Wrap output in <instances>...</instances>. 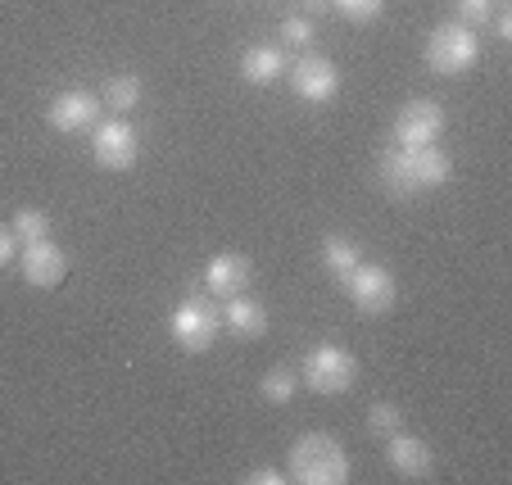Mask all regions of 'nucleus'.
I'll use <instances>...</instances> for the list:
<instances>
[{
  "label": "nucleus",
  "instance_id": "15",
  "mask_svg": "<svg viewBox=\"0 0 512 485\" xmlns=\"http://www.w3.org/2000/svg\"><path fill=\"white\" fill-rule=\"evenodd\" d=\"M281 73H286V55H281L277 46H250L241 55V78L250 82V87H268Z\"/></svg>",
  "mask_w": 512,
  "mask_h": 485
},
{
  "label": "nucleus",
  "instance_id": "13",
  "mask_svg": "<svg viewBox=\"0 0 512 485\" xmlns=\"http://www.w3.org/2000/svg\"><path fill=\"white\" fill-rule=\"evenodd\" d=\"M386 458H390V467H395L399 476H413V481L435 467V449L426 445V440H417V436H404V431H395V436H390Z\"/></svg>",
  "mask_w": 512,
  "mask_h": 485
},
{
  "label": "nucleus",
  "instance_id": "8",
  "mask_svg": "<svg viewBox=\"0 0 512 485\" xmlns=\"http://www.w3.org/2000/svg\"><path fill=\"white\" fill-rule=\"evenodd\" d=\"M445 132V109L435 100H408L395 118V146H435Z\"/></svg>",
  "mask_w": 512,
  "mask_h": 485
},
{
  "label": "nucleus",
  "instance_id": "12",
  "mask_svg": "<svg viewBox=\"0 0 512 485\" xmlns=\"http://www.w3.org/2000/svg\"><path fill=\"white\" fill-rule=\"evenodd\" d=\"M250 282H254V263L245 254H213L209 268H204V286H209L213 300L250 291Z\"/></svg>",
  "mask_w": 512,
  "mask_h": 485
},
{
  "label": "nucleus",
  "instance_id": "26",
  "mask_svg": "<svg viewBox=\"0 0 512 485\" xmlns=\"http://www.w3.org/2000/svg\"><path fill=\"white\" fill-rule=\"evenodd\" d=\"M331 10V0H304V14H309V19H313V14H327Z\"/></svg>",
  "mask_w": 512,
  "mask_h": 485
},
{
  "label": "nucleus",
  "instance_id": "4",
  "mask_svg": "<svg viewBox=\"0 0 512 485\" xmlns=\"http://www.w3.org/2000/svg\"><path fill=\"white\" fill-rule=\"evenodd\" d=\"M481 59V37L467 23H445L426 37V64L431 73H445V78H458Z\"/></svg>",
  "mask_w": 512,
  "mask_h": 485
},
{
  "label": "nucleus",
  "instance_id": "5",
  "mask_svg": "<svg viewBox=\"0 0 512 485\" xmlns=\"http://www.w3.org/2000/svg\"><path fill=\"white\" fill-rule=\"evenodd\" d=\"M300 381L313 395H345L358 381V359L349 350H340V345H318V350H309V359H304Z\"/></svg>",
  "mask_w": 512,
  "mask_h": 485
},
{
  "label": "nucleus",
  "instance_id": "25",
  "mask_svg": "<svg viewBox=\"0 0 512 485\" xmlns=\"http://www.w3.org/2000/svg\"><path fill=\"white\" fill-rule=\"evenodd\" d=\"M245 481H250V485H281V481H286V472H272V467H259V472H250V476H245Z\"/></svg>",
  "mask_w": 512,
  "mask_h": 485
},
{
  "label": "nucleus",
  "instance_id": "11",
  "mask_svg": "<svg viewBox=\"0 0 512 485\" xmlns=\"http://www.w3.org/2000/svg\"><path fill=\"white\" fill-rule=\"evenodd\" d=\"M96 118H100V96H91V91H59L46 105V123L55 132H82Z\"/></svg>",
  "mask_w": 512,
  "mask_h": 485
},
{
  "label": "nucleus",
  "instance_id": "21",
  "mask_svg": "<svg viewBox=\"0 0 512 485\" xmlns=\"http://www.w3.org/2000/svg\"><path fill=\"white\" fill-rule=\"evenodd\" d=\"M368 427L381 431V436H395V431H404V413H399L395 404H372L368 408Z\"/></svg>",
  "mask_w": 512,
  "mask_h": 485
},
{
  "label": "nucleus",
  "instance_id": "10",
  "mask_svg": "<svg viewBox=\"0 0 512 485\" xmlns=\"http://www.w3.org/2000/svg\"><path fill=\"white\" fill-rule=\"evenodd\" d=\"M286 73H290V87H295V96L309 100V105H327V100L340 91L336 64H331V59H322V55L295 59V68H286Z\"/></svg>",
  "mask_w": 512,
  "mask_h": 485
},
{
  "label": "nucleus",
  "instance_id": "19",
  "mask_svg": "<svg viewBox=\"0 0 512 485\" xmlns=\"http://www.w3.org/2000/svg\"><path fill=\"white\" fill-rule=\"evenodd\" d=\"M10 227H14V236H19V245L46 241V236H50V214H46V209H19Z\"/></svg>",
  "mask_w": 512,
  "mask_h": 485
},
{
  "label": "nucleus",
  "instance_id": "1",
  "mask_svg": "<svg viewBox=\"0 0 512 485\" xmlns=\"http://www.w3.org/2000/svg\"><path fill=\"white\" fill-rule=\"evenodd\" d=\"M377 173L390 195H417V191L445 186L454 164H449L445 150H435V146H390L386 155H381Z\"/></svg>",
  "mask_w": 512,
  "mask_h": 485
},
{
  "label": "nucleus",
  "instance_id": "3",
  "mask_svg": "<svg viewBox=\"0 0 512 485\" xmlns=\"http://www.w3.org/2000/svg\"><path fill=\"white\" fill-rule=\"evenodd\" d=\"M168 336L182 345L186 354H204L213 340L223 336V304L213 295H186L168 318Z\"/></svg>",
  "mask_w": 512,
  "mask_h": 485
},
{
  "label": "nucleus",
  "instance_id": "22",
  "mask_svg": "<svg viewBox=\"0 0 512 485\" xmlns=\"http://www.w3.org/2000/svg\"><path fill=\"white\" fill-rule=\"evenodd\" d=\"M381 5H386V0H331V10H336V14H345V19H354V23H368V19H377V14H381Z\"/></svg>",
  "mask_w": 512,
  "mask_h": 485
},
{
  "label": "nucleus",
  "instance_id": "20",
  "mask_svg": "<svg viewBox=\"0 0 512 485\" xmlns=\"http://www.w3.org/2000/svg\"><path fill=\"white\" fill-rule=\"evenodd\" d=\"M281 37H286L290 46L309 50L313 41H318V28H313V19H309V14H295V19H286V23H281Z\"/></svg>",
  "mask_w": 512,
  "mask_h": 485
},
{
  "label": "nucleus",
  "instance_id": "16",
  "mask_svg": "<svg viewBox=\"0 0 512 485\" xmlns=\"http://www.w3.org/2000/svg\"><path fill=\"white\" fill-rule=\"evenodd\" d=\"M141 96H145V87H141V78H136V73H114V78L105 82V96H100V105H109L114 114H123V109L141 105Z\"/></svg>",
  "mask_w": 512,
  "mask_h": 485
},
{
  "label": "nucleus",
  "instance_id": "23",
  "mask_svg": "<svg viewBox=\"0 0 512 485\" xmlns=\"http://www.w3.org/2000/svg\"><path fill=\"white\" fill-rule=\"evenodd\" d=\"M485 19H494V0H458V23L481 28Z\"/></svg>",
  "mask_w": 512,
  "mask_h": 485
},
{
  "label": "nucleus",
  "instance_id": "24",
  "mask_svg": "<svg viewBox=\"0 0 512 485\" xmlns=\"http://www.w3.org/2000/svg\"><path fill=\"white\" fill-rule=\"evenodd\" d=\"M14 259H19V236H14V227H0V268Z\"/></svg>",
  "mask_w": 512,
  "mask_h": 485
},
{
  "label": "nucleus",
  "instance_id": "9",
  "mask_svg": "<svg viewBox=\"0 0 512 485\" xmlns=\"http://www.w3.org/2000/svg\"><path fill=\"white\" fill-rule=\"evenodd\" d=\"M19 272H23V282L37 286V291H50V286L64 282V272H68V254L59 250L55 241H28L19 250Z\"/></svg>",
  "mask_w": 512,
  "mask_h": 485
},
{
  "label": "nucleus",
  "instance_id": "27",
  "mask_svg": "<svg viewBox=\"0 0 512 485\" xmlns=\"http://www.w3.org/2000/svg\"><path fill=\"white\" fill-rule=\"evenodd\" d=\"M494 23H499V37H512V19H508V14H499Z\"/></svg>",
  "mask_w": 512,
  "mask_h": 485
},
{
  "label": "nucleus",
  "instance_id": "7",
  "mask_svg": "<svg viewBox=\"0 0 512 485\" xmlns=\"http://www.w3.org/2000/svg\"><path fill=\"white\" fill-rule=\"evenodd\" d=\"M141 146H136V127L127 118H105L91 136V159H96L105 173H123V168L136 164Z\"/></svg>",
  "mask_w": 512,
  "mask_h": 485
},
{
  "label": "nucleus",
  "instance_id": "6",
  "mask_svg": "<svg viewBox=\"0 0 512 485\" xmlns=\"http://www.w3.org/2000/svg\"><path fill=\"white\" fill-rule=\"evenodd\" d=\"M340 282H345V295H349V304H354L358 313H386L390 304H395V295H399L395 272L381 268V263H368V259L354 263Z\"/></svg>",
  "mask_w": 512,
  "mask_h": 485
},
{
  "label": "nucleus",
  "instance_id": "2",
  "mask_svg": "<svg viewBox=\"0 0 512 485\" xmlns=\"http://www.w3.org/2000/svg\"><path fill=\"white\" fill-rule=\"evenodd\" d=\"M286 467H290L286 481H300V485H345L349 481V454L327 431H309V436L295 440Z\"/></svg>",
  "mask_w": 512,
  "mask_h": 485
},
{
  "label": "nucleus",
  "instance_id": "14",
  "mask_svg": "<svg viewBox=\"0 0 512 485\" xmlns=\"http://www.w3.org/2000/svg\"><path fill=\"white\" fill-rule=\"evenodd\" d=\"M223 327L232 331V336H241V340H254V336H263L268 331V309H263L259 300H250V295H227L223 300Z\"/></svg>",
  "mask_w": 512,
  "mask_h": 485
},
{
  "label": "nucleus",
  "instance_id": "18",
  "mask_svg": "<svg viewBox=\"0 0 512 485\" xmlns=\"http://www.w3.org/2000/svg\"><path fill=\"white\" fill-rule=\"evenodd\" d=\"M295 386H300V377L290 368H272V372H263L259 395L268 399V404H290V399H295Z\"/></svg>",
  "mask_w": 512,
  "mask_h": 485
},
{
  "label": "nucleus",
  "instance_id": "17",
  "mask_svg": "<svg viewBox=\"0 0 512 485\" xmlns=\"http://www.w3.org/2000/svg\"><path fill=\"white\" fill-rule=\"evenodd\" d=\"M322 263H327L336 277H345L354 263H363V250H358V241H349V236H327V241H322Z\"/></svg>",
  "mask_w": 512,
  "mask_h": 485
}]
</instances>
